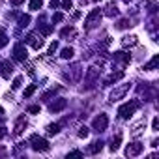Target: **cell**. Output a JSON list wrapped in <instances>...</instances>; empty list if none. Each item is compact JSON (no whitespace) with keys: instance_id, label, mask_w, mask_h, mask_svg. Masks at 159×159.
Listing matches in <instances>:
<instances>
[{"instance_id":"6da1fadb","label":"cell","mask_w":159,"mask_h":159,"mask_svg":"<svg viewBox=\"0 0 159 159\" xmlns=\"http://www.w3.org/2000/svg\"><path fill=\"white\" fill-rule=\"evenodd\" d=\"M137 107H138V101H131V103H125V105H122L120 109H118V114H120V118H129L133 112L137 111Z\"/></svg>"},{"instance_id":"7a4b0ae2","label":"cell","mask_w":159,"mask_h":159,"mask_svg":"<svg viewBox=\"0 0 159 159\" xmlns=\"http://www.w3.org/2000/svg\"><path fill=\"white\" fill-rule=\"evenodd\" d=\"M30 142H32V148L36 152H47L49 150V142L45 140V138H41V137H38V135H34L32 138H30Z\"/></svg>"},{"instance_id":"3957f363","label":"cell","mask_w":159,"mask_h":159,"mask_svg":"<svg viewBox=\"0 0 159 159\" xmlns=\"http://www.w3.org/2000/svg\"><path fill=\"white\" fill-rule=\"evenodd\" d=\"M107 124H109V118H107V114H99L94 120V129L96 131H105L107 129Z\"/></svg>"},{"instance_id":"277c9868","label":"cell","mask_w":159,"mask_h":159,"mask_svg":"<svg viewBox=\"0 0 159 159\" xmlns=\"http://www.w3.org/2000/svg\"><path fill=\"white\" fill-rule=\"evenodd\" d=\"M26 43L32 45L34 49H41V47H43V39L38 38L36 34H28V36H26Z\"/></svg>"},{"instance_id":"5b68a950","label":"cell","mask_w":159,"mask_h":159,"mask_svg":"<svg viewBox=\"0 0 159 159\" xmlns=\"http://www.w3.org/2000/svg\"><path fill=\"white\" fill-rule=\"evenodd\" d=\"M127 90H129V84H124V86H120V88H116V90L111 94V101H118L120 97H124V96L127 94Z\"/></svg>"},{"instance_id":"8992f818","label":"cell","mask_w":159,"mask_h":159,"mask_svg":"<svg viewBox=\"0 0 159 159\" xmlns=\"http://www.w3.org/2000/svg\"><path fill=\"white\" fill-rule=\"evenodd\" d=\"M142 150H144V146L140 144V142H135V144H129L127 146V150H125V155H129V157H133V155H138Z\"/></svg>"},{"instance_id":"52a82bcc","label":"cell","mask_w":159,"mask_h":159,"mask_svg":"<svg viewBox=\"0 0 159 159\" xmlns=\"http://www.w3.org/2000/svg\"><path fill=\"white\" fill-rule=\"evenodd\" d=\"M97 21H101V11H99V9H94V11H92L88 17H86V26H88V28L94 26Z\"/></svg>"},{"instance_id":"ba28073f","label":"cell","mask_w":159,"mask_h":159,"mask_svg":"<svg viewBox=\"0 0 159 159\" xmlns=\"http://www.w3.org/2000/svg\"><path fill=\"white\" fill-rule=\"evenodd\" d=\"M66 105H68L66 99H56V101H53V103L49 105V111L51 112H60L62 109H66Z\"/></svg>"},{"instance_id":"9c48e42d","label":"cell","mask_w":159,"mask_h":159,"mask_svg":"<svg viewBox=\"0 0 159 159\" xmlns=\"http://www.w3.org/2000/svg\"><path fill=\"white\" fill-rule=\"evenodd\" d=\"M13 54H15V58H17V60L24 62V60H26V49H24V45H23V43H19L17 47H15Z\"/></svg>"},{"instance_id":"30bf717a","label":"cell","mask_w":159,"mask_h":159,"mask_svg":"<svg viewBox=\"0 0 159 159\" xmlns=\"http://www.w3.org/2000/svg\"><path fill=\"white\" fill-rule=\"evenodd\" d=\"M122 45H124V47H133V45H137V36H125V38L122 39Z\"/></svg>"},{"instance_id":"8fae6325","label":"cell","mask_w":159,"mask_h":159,"mask_svg":"<svg viewBox=\"0 0 159 159\" xmlns=\"http://www.w3.org/2000/svg\"><path fill=\"white\" fill-rule=\"evenodd\" d=\"M11 71H13V66L9 62H4V66H2V77L4 79H8V77L11 75Z\"/></svg>"},{"instance_id":"7c38bea8","label":"cell","mask_w":159,"mask_h":159,"mask_svg":"<svg viewBox=\"0 0 159 159\" xmlns=\"http://www.w3.org/2000/svg\"><path fill=\"white\" fill-rule=\"evenodd\" d=\"M24 127H26V122H24V118H19L17 124H15V133H17V135H19V133H23Z\"/></svg>"},{"instance_id":"4fadbf2b","label":"cell","mask_w":159,"mask_h":159,"mask_svg":"<svg viewBox=\"0 0 159 159\" xmlns=\"http://www.w3.org/2000/svg\"><path fill=\"white\" fill-rule=\"evenodd\" d=\"M101 146H103V142H101V140H96V142H92V146L88 148V152H90V153H96V152L101 150Z\"/></svg>"},{"instance_id":"5bb4252c","label":"cell","mask_w":159,"mask_h":159,"mask_svg":"<svg viewBox=\"0 0 159 159\" xmlns=\"http://www.w3.org/2000/svg\"><path fill=\"white\" fill-rule=\"evenodd\" d=\"M58 131H60V124H51V125H47V133H49V135H56Z\"/></svg>"},{"instance_id":"9a60e30c","label":"cell","mask_w":159,"mask_h":159,"mask_svg":"<svg viewBox=\"0 0 159 159\" xmlns=\"http://www.w3.org/2000/svg\"><path fill=\"white\" fill-rule=\"evenodd\" d=\"M157 62H159V56H153V58L150 60V62H148L146 66H144V69H153L157 66Z\"/></svg>"},{"instance_id":"2e32d148","label":"cell","mask_w":159,"mask_h":159,"mask_svg":"<svg viewBox=\"0 0 159 159\" xmlns=\"http://www.w3.org/2000/svg\"><path fill=\"white\" fill-rule=\"evenodd\" d=\"M73 54H75V51L71 49V47H66V49H62V58H71Z\"/></svg>"},{"instance_id":"e0dca14e","label":"cell","mask_w":159,"mask_h":159,"mask_svg":"<svg viewBox=\"0 0 159 159\" xmlns=\"http://www.w3.org/2000/svg\"><path fill=\"white\" fill-rule=\"evenodd\" d=\"M97 75H99V69H97V68H90L88 73H86V79H94V77H97Z\"/></svg>"},{"instance_id":"ac0fdd59","label":"cell","mask_w":159,"mask_h":159,"mask_svg":"<svg viewBox=\"0 0 159 159\" xmlns=\"http://www.w3.org/2000/svg\"><path fill=\"white\" fill-rule=\"evenodd\" d=\"M120 138H122V135H116V138H112V144H111V150L112 152L118 150V146H120Z\"/></svg>"},{"instance_id":"d6986e66","label":"cell","mask_w":159,"mask_h":159,"mask_svg":"<svg viewBox=\"0 0 159 159\" xmlns=\"http://www.w3.org/2000/svg\"><path fill=\"white\" fill-rule=\"evenodd\" d=\"M41 8V0H30V9H39Z\"/></svg>"},{"instance_id":"ffe728a7","label":"cell","mask_w":159,"mask_h":159,"mask_svg":"<svg viewBox=\"0 0 159 159\" xmlns=\"http://www.w3.org/2000/svg\"><path fill=\"white\" fill-rule=\"evenodd\" d=\"M34 92H36V84H30V86H28V88H26V90H24V97H30V96H32V94H34Z\"/></svg>"},{"instance_id":"44dd1931","label":"cell","mask_w":159,"mask_h":159,"mask_svg":"<svg viewBox=\"0 0 159 159\" xmlns=\"http://www.w3.org/2000/svg\"><path fill=\"white\" fill-rule=\"evenodd\" d=\"M79 137H81V138H86V137H88V127H86V125H84V127H81Z\"/></svg>"},{"instance_id":"7402d4cb","label":"cell","mask_w":159,"mask_h":159,"mask_svg":"<svg viewBox=\"0 0 159 159\" xmlns=\"http://www.w3.org/2000/svg\"><path fill=\"white\" fill-rule=\"evenodd\" d=\"M68 36H73V28H64L62 30V38H68Z\"/></svg>"},{"instance_id":"603a6c76","label":"cell","mask_w":159,"mask_h":159,"mask_svg":"<svg viewBox=\"0 0 159 159\" xmlns=\"http://www.w3.org/2000/svg\"><path fill=\"white\" fill-rule=\"evenodd\" d=\"M19 23H21V26H26V24L30 23V17H28V15H24V17H21V21H19Z\"/></svg>"},{"instance_id":"cb8c5ba5","label":"cell","mask_w":159,"mask_h":159,"mask_svg":"<svg viewBox=\"0 0 159 159\" xmlns=\"http://www.w3.org/2000/svg\"><path fill=\"white\" fill-rule=\"evenodd\" d=\"M21 83H23V77H17V79L13 81V84H11V86H13V88H19V86H21Z\"/></svg>"},{"instance_id":"d4e9b609","label":"cell","mask_w":159,"mask_h":159,"mask_svg":"<svg viewBox=\"0 0 159 159\" xmlns=\"http://www.w3.org/2000/svg\"><path fill=\"white\" fill-rule=\"evenodd\" d=\"M62 19H64V15H62V13H54V15H53V21H54V23H60Z\"/></svg>"},{"instance_id":"484cf974","label":"cell","mask_w":159,"mask_h":159,"mask_svg":"<svg viewBox=\"0 0 159 159\" xmlns=\"http://www.w3.org/2000/svg\"><path fill=\"white\" fill-rule=\"evenodd\" d=\"M28 112H30V114H38V112H39V107H38V105L30 107V109H28Z\"/></svg>"},{"instance_id":"4316f807","label":"cell","mask_w":159,"mask_h":159,"mask_svg":"<svg viewBox=\"0 0 159 159\" xmlns=\"http://www.w3.org/2000/svg\"><path fill=\"white\" fill-rule=\"evenodd\" d=\"M8 43V39H6V36H4L2 32H0V47H4V45Z\"/></svg>"},{"instance_id":"83f0119b","label":"cell","mask_w":159,"mask_h":159,"mask_svg":"<svg viewBox=\"0 0 159 159\" xmlns=\"http://www.w3.org/2000/svg\"><path fill=\"white\" fill-rule=\"evenodd\" d=\"M56 49H58V43L54 41V43H53V45H51V47H49V54H54V51H56Z\"/></svg>"},{"instance_id":"f1b7e54d","label":"cell","mask_w":159,"mask_h":159,"mask_svg":"<svg viewBox=\"0 0 159 159\" xmlns=\"http://www.w3.org/2000/svg\"><path fill=\"white\" fill-rule=\"evenodd\" d=\"M125 26H129V21H120V24H118V28H125Z\"/></svg>"},{"instance_id":"f546056e","label":"cell","mask_w":159,"mask_h":159,"mask_svg":"<svg viewBox=\"0 0 159 159\" xmlns=\"http://www.w3.org/2000/svg\"><path fill=\"white\" fill-rule=\"evenodd\" d=\"M152 127H153V131H157V127H159V120H157V118H153V122H152Z\"/></svg>"},{"instance_id":"4dcf8cb0","label":"cell","mask_w":159,"mask_h":159,"mask_svg":"<svg viewBox=\"0 0 159 159\" xmlns=\"http://www.w3.org/2000/svg\"><path fill=\"white\" fill-rule=\"evenodd\" d=\"M107 9H109V11H107L109 15H116V13H118V11H116V8H112V6H109Z\"/></svg>"},{"instance_id":"1f68e13d","label":"cell","mask_w":159,"mask_h":159,"mask_svg":"<svg viewBox=\"0 0 159 159\" xmlns=\"http://www.w3.org/2000/svg\"><path fill=\"white\" fill-rule=\"evenodd\" d=\"M64 8L66 9H71V0H64Z\"/></svg>"},{"instance_id":"d6a6232c","label":"cell","mask_w":159,"mask_h":159,"mask_svg":"<svg viewBox=\"0 0 159 159\" xmlns=\"http://www.w3.org/2000/svg\"><path fill=\"white\" fill-rule=\"evenodd\" d=\"M41 32H43L45 36H47V34H51V26H43V28H41Z\"/></svg>"},{"instance_id":"836d02e7","label":"cell","mask_w":159,"mask_h":159,"mask_svg":"<svg viewBox=\"0 0 159 159\" xmlns=\"http://www.w3.org/2000/svg\"><path fill=\"white\" fill-rule=\"evenodd\" d=\"M51 8H53V9L58 8V0H51Z\"/></svg>"},{"instance_id":"e575fe53","label":"cell","mask_w":159,"mask_h":159,"mask_svg":"<svg viewBox=\"0 0 159 159\" xmlns=\"http://www.w3.org/2000/svg\"><path fill=\"white\" fill-rule=\"evenodd\" d=\"M4 135H6V127H0V138H4Z\"/></svg>"},{"instance_id":"d590c367","label":"cell","mask_w":159,"mask_h":159,"mask_svg":"<svg viewBox=\"0 0 159 159\" xmlns=\"http://www.w3.org/2000/svg\"><path fill=\"white\" fill-rule=\"evenodd\" d=\"M23 2H24V0H11L13 6H19V4H23Z\"/></svg>"}]
</instances>
